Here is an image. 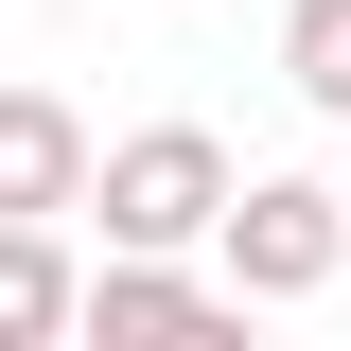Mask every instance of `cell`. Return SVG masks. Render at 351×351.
I'll return each instance as SVG.
<instances>
[{"label":"cell","instance_id":"cell-5","mask_svg":"<svg viewBox=\"0 0 351 351\" xmlns=\"http://www.w3.org/2000/svg\"><path fill=\"white\" fill-rule=\"evenodd\" d=\"M88 316V263H71V211H0V351H53Z\"/></svg>","mask_w":351,"mask_h":351},{"label":"cell","instance_id":"cell-1","mask_svg":"<svg viewBox=\"0 0 351 351\" xmlns=\"http://www.w3.org/2000/svg\"><path fill=\"white\" fill-rule=\"evenodd\" d=\"M228 141L211 123H141V141H106L88 158V211H106V246H211L228 228Z\"/></svg>","mask_w":351,"mask_h":351},{"label":"cell","instance_id":"cell-6","mask_svg":"<svg viewBox=\"0 0 351 351\" xmlns=\"http://www.w3.org/2000/svg\"><path fill=\"white\" fill-rule=\"evenodd\" d=\"M281 88L316 123H351V0H281Z\"/></svg>","mask_w":351,"mask_h":351},{"label":"cell","instance_id":"cell-3","mask_svg":"<svg viewBox=\"0 0 351 351\" xmlns=\"http://www.w3.org/2000/svg\"><path fill=\"white\" fill-rule=\"evenodd\" d=\"M211 316H246V299H228V263L193 281V246H106L71 334H211Z\"/></svg>","mask_w":351,"mask_h":351},{"label":"cell","instance_id":"cell-2","mask_svg":"<svg viewBox=\"0 0 351 351\" xmlns=\"http://www.w3.org/2000/svg\"><path fill=\"white\" fill-rule=\"evenodd\" d=\"M211 263H228V299H334V263H351V193H334V176H246V193H228V228H211Z\"/></svg>","mask_w":351,"mask_h":351},{"label":"cell","instance_id":"cell-4","mask_svg":"<svg viewBox=\"0 0 351 351\" xmlns=\"http://www.w3.org/2000/svg\"><path fill=\"white\" fill-rule=\"evenodd\" d=\"M88 158L106 141L71 123V88H0V211H88Z\"/></svg>","mask_w":351,"mask_h":351}]
</instances>
